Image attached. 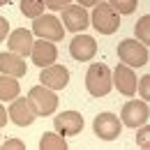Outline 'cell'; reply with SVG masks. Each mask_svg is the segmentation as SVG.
I'll use <instances>...</instances> for the list:
<instances>
[{
  "label": "cell",
  "mask_w": 150,
  "mask_h": 150,
  "mask_svg": "<svg viewBox=\"0 0 150 150\" xmlns=\"http://www.w3.org/2000/svg\"><path fill=\"white\" fill-rule=\"evenodd\" d=\"M113 86V74L104 62H93L86 72V88L93 97H104L111 93Z\"/></svg>",
  "instance_id": "cell-1"
},
{
  "label": "cell",
  "mask_w": 150,
  "mask_h": 150,
  "mask_svg": "<svg viewBox=\"0 0 150 150\" xmlns=\"http://www.w3.org/2000/svg\"><path fill=\"white\" fill-rule=\"evenodd\" d=\"M90 19H93L95 30L102 33V35H111V33H115V30L120 28V14H115L113 7L109 2H104V0H99V2L95 5Z\"/></svg>",
  "instance_id": "cell-2"
},
{
  "label": "cell",
  "mask_w": 150,
  "mask_h": 150,
  "mask_svg": "<svg viewBox=\"0 0 150 150\" xmlns=\"http://www.w3.org/2000/svg\"><path fill=\"white\" fill-rule=\"evenodd\" d=\"M28 102L33 106L35 115H51L58 109V95L56 90L46 88V86H35L30 93H28Z\"/></svg>",
  "instance_id": "cell-3"
},
{
  "label": "cell",
  "mask_w": 150,
  "mask_h": 150,
  "mask_svg": "<svg viewBox=\"0 0 150 150\" xmlns=\"http://www.w3.org/2000/svg\"><path fill=\"white\" fill-rule=\"evenodd\" d=\"M118 58L127 67H143L148 62V49L139 39H122L118 44Z\"/></svg>",
  "instance_id": "cell-4"
},
{
  "label": "cell",
  "mask_w": 150,
  "mask_h": 150,
  "mask_svg": "<svg viewBox=\"0 0 150 150\" xmlns=\"http://www.w3.org/2000/svg\"><path fill=\"white\" fill-rule=\"evenodd\" d=\"M33 33L49 42H60L65 37V25L53 14H39L37 19H33Z\"/></svg>",
  "instance_id": "cell-5"
},
{
  "label": "cell",
  "mask_w": 150,
  "mask_h": 150,
  "mask_svg": "<svg viewBox=\"0 0 150 150\" xmlns=\"http://www.w3.org/2000/svg\"><path fill=\"white\" fill-rule=\"evenodd\" d=\"M62 25L67 30H72V33L86 30L90 25V16H88L86 7H81V5H67L62 9Z\"/></svg>",
  "instance_id": "cell-6"
},
{
  "label": "cell",
  "mask_w": 150,
  "mask_h": 150,
  "mask_svg": "<svg viewBox=\"0 0 150 150\" xmlns=\"http://www.w3.org/2000/svg\"><path fill=\"white\" fill-rule=\"evenodd\" d=\"M53 129L62 136H76L83 129V115L79 111H62L60 115H56Z\"/></svg>",
  "instance_id": "cell-7"
},
{
  "label": "cell",
  "mask_w": 150,
  "mask_h": 150,
  "mask_svg": "<svg viewBox=\"0 0 150 150\" xmlns=\"http://www.w3.org/2000/svg\"><path fill=\"white\" fill-rule=\"evenodd\" d=\"M39 81H42V86H46V88H51V90H62V88L69 83V72H67V67H62V65H49V67L42 69Z\"/></svg>",
  "instance_id": "cell-8"
},
{
  "label": "cell",
  "mask_w": 150,
  "mask_h": 150,
  "mask_svg": "<svg viewBox=\"0 0 150 150\" xmlns=\"http://www.w3.org/2000/svg\"><path fill=\"white\" fill-rule=\"evenodd\" d=\"M95 134L102 141H113L120 136V120L113 113H99L95 118Z\"/></svg>",
  "instance_id": "cell-9"
},
{
  "label": "cell",
  "mask_w": 150,
  "mask_h": 150,
  "mask_svg": "<svg viewBox=\"0 0 150 150\" xmlns=\"http://www.w3.org/2000/svg\"><path fill=\"white\" fill-rule=\"evenodd\" d=\"M136 74H134V67H127V65H118L115 69H113V83H115V88L120 90V95H132L136 93Z\"/></svg>",
  "instance_id": "cell-10"
},
{
  "label": "cell",
  "mask_w": 150,
  "mask_h": 150,
  "mask_svg": "<svg viewBox=\"0 0 150 150\" xmlns=\"http://www.w3.org/2000/svg\"><path fill=\"white\" fill-rule=\"evenodd\" d=\"M7 113H9V120L19 127H28V125L35 122V111H33L28 99H21V97L12 99V106L7 109Z\"/></svg>",
  "instance_id": "cell-11"
},
{
  "label": "cell",
  "mask_w": 150,
  "mask_h": 150,
  "mask_svg": "<svg viewBox=\"0 0 150 150\" xmlns=\"http://www.w3.org/2000/svg\"><path fill=\"white\" fill-rule=\"evenodd\" d=\"M148 106H146V102H127L125 106H122V122L132 127V129H136L139 125H143V122H148Z\"/></svg>",
  "instance_id": "cell-12"
},
{
  "label": "cell",
  "mask_w": 150,
  "mask_h": 150,
  "mask_svg": "<svg viewBox=\"0 0 150 150\" xmlns=\"http://www.w3.org/2000/svg\"><path fill=\"white\" fill-rule=\"evenodd\" d=\"M69 53L72 58H76L79 62H83V60H90V58L97 53V42L95 37L90 35H79L69 42Z\"/></svg>",
  "instance_id": "cell-13"
},
{
  "label": "cell",
  "mask_w": 150,
  "mask_h": 150,
  "mask_svg": "<svg viewBox=\"0 0 150 150\" xmlns=\"http://www.w3.org/2000/svg\"><path fill=\"white\" fill-rule=\"evenodd\" d=\"M7 44H9V51L12 53H16V56H30V51H33V35H30V30H25V28H16L9 39H7Z\"/></svg>",
  "instance_id": "cell-14"
},
{
  "label": "cell",
  "mask_w": 150,
  "mask_h": 150,
  "mask_svg": "<svg viewBox=\"0 0 150 150\" xmlns=\"http://www.w3.org/2000/svg\"><path fill=\"white\" fill-rule=\"evenodd\" d=\"M33 62L37 65V67H49V65H53L56 62V46H53V42H49V39H39L37 44H33Z\"/></svg>",
  "instance_id": "cell-15"
},
{
  "label": "cell",
  "mask_w": 150,
  "mask_h": 150,
  "mask_svg": "<svg viewBox=\"0 0 150 150\" xmlns=\"http://www.w3.org/2000/svg\"><path fill=\"white\" fill-rule=\"evenodd\" d=\"M0 72L7 76H14V79H21L28 72V67H25V60L16 53H0Z\"/></svg>",
  "instance_id": "cell-16"
},
{
  "label": "cell",
  "mask_w": 150,
  "mask_h": 150,
  "mask_svg": "<svg viewBox=\"0 0 150 150\" xmlns=\"http://www.w3.org/2000/svg\"><path fill=\"white\" fill-rule=\"evenodd\" d=\"M19 95V81L14 76H0V102H9V99H16Z\"/></svg>",
  "instance_id": "cell-17"
},
{
  "label": "cell",
  "mask_w": 150,
  "mask_h": 150,
  "mask_svg": "<svg viewBox=\"0 0 150 150\" xmlns=\"http://www.w3.org/2000/svg\"><path fill=\"white\" fill-rule=\"evenodd\" d=\"M39 148L42 150H65L67 143H65V136L58 134V132H46L42 139H39Z\"/></svg>",
  "instance_id": "cell-18"
},
{
  "label": "cell",
  "mask_w": 150,
  "mask_h": 150,
  "mask_svg": "<svg viewBox=\"0 0 150 150\" xmlns=\"http://www.w3.org/2000/svg\"><path fill=\"white\" fill-rule=\"evenodd\" d=\"M44 0H21V12L28 16V19H37L39 14L44 12Z\"/></svg>",
  "instance_id": "cell-19"
},
{
  "label": "cell",
  "mask_w": 150,
  "mask_h": 150,
  "mask_svg": "<svg viewBox=\"0 0 150 150\" xmlns=\"http://www.w3.org/2000/svg\"><path fill=\"white\" fill-rule=\"evenodd\" d=\"M134 35L136 39L141 42V44H150V16H141L139 23H136V28H134Z\"/></svg>",
  "instance_id": "cell-20"
},
{
  "label": "cell",
  "mask_w": 150,
  "mask_h": 150,
  "mask_svg": "<svg viewBox=\"0 0 150 150\" xmlns=\"http://www.w3.org/2000/svg\"><path fill=\"white\" fill-rule=\"evenodd\" d=\"M109 5L113 7L115 14H132L139 5V0H109Z\"/></svg>",
  "instance_id": "cell-21"
},
{
  "label": "cell",
  "mask_w": 150,
  "mask_h": 150,
  "mask_svg": "<svg viewBox=\"0 0 150 150\" xmlns=\"http://www.w3.org/2000/svg\"><path fill=\"white\" fill-rule=\"evenodd\" d=\"M136 129H139V134H136V143H139L141 148H148V146H150V127L143 122V125H139Z\"/></svg>",
  "instance_id": "cell-22"
},
{
  "label": "cell",
  "mask_w": 150,
  "mask_h": 150,
  "mask_svg": "<svg viewBox=\"0 0 150 150\" xmlns=\"http://www.w3.org/2000/svg\"><path fill=\"white\" fill-rule=\"evenodd\" d=\"M136 93L143 99H150V76H143L141 81H136Z\"/></svg>",
  "instance_id": "cell-23"
},
{
  "label": "cell",
  "mask_w": 150,
  "mask_h": 150,
  "mask_svg": "<svg viewBox=\"0 0 150 150\" xmlns=\"http://www.w3.org/2000/svg\"><path fill=\"white\" fill-rule=\"evenodd\" d=\"M69 2H72V0H44V5H46L49 9H65Z\"/></svg>",
  "instance_id": "cell-24"
},
{
  "label": "cell",
  "mask_w": 150,
  "mask_h": 150,
  "mask_svg": "<svg viewBox=\"0 0 150 150\" xmlns=\"http://www.w3.org/2000/svg\"><path fill=\"white\" fill-rule=\"evenodd\" d=\"M25 146H23V141H19V139H7L5 141V150H23Z\"/></svg>",
  "instance_id": "cell-25"
},
{
  "label": "cell",
  "mask_w": 150,
  "mask_h": 150,
  "mask_svg": "<svg viewBox=\"0 0 150 150\" xmlns=\"http://www.w3.org/2000/svg\"><path fill=\"white\" fill-rule=\"evenodd\" d=\"M7 33H9V23H7L5 16H0V42L7 37Z\"/></svg>",
  "instance_id": "cell-26"
},
{
  "label": "cell",
  "mask_w": 150,
  "mask_h": 150,
  "mask_svg": "<svg viewBox=\"0 0 150 150\" xmlns=\"http://www.w3.org/2000/svg\"><path fill=\"white\" fill-rule=\"evenodd\" d=\"M9 120V113H7V109L0 104V127H5V122Z\"/></svg>",
  "instance_id": "cell-27"
},
{
  "label": "cell",
  "mask_w": 150,
  "mask_h": 150,
  "mask_svg": "<svg viewBox=\"0 0 150 150\" xmlns=\"http://www.w3.org/2000/svg\"><path fill=\"white\" fill-rule=\"evenodd\" d=\"M99 0H79V5L81 7H93V5H97Z\"/></svg>",
  "instance_id": "cell-28"
},
{
  "label": "cell",
  "mask_w": 150,
  "mask_h": 150,
  "mask_svg": "<svg viewBox=\"0 0 150 150\" xmlns=\"http://www.w3.org/2000/svg\"><path fill=\"white\" fill-rule=\"evenodd\" d=\"M7 2H9V0H0V5H7Z\"/></svg>",
  "instance_id": "cell-29"
}]
</instances>
